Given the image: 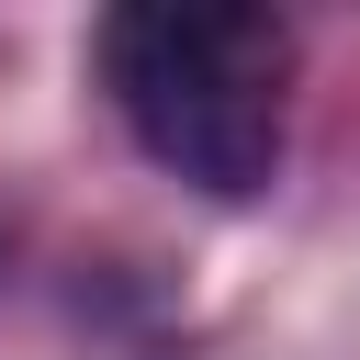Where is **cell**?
I'll return each mask as SVG.
<instances>
[{
	"label": "cell",
	"mask_w": 360,
	"mask_h": 360,
	"mask_svg": "<svg viewBox=\"0 0 360 360\" xmlns=\"http://www.w3.org/2000/svg\"><path fill=\"white\" fill-rule=\"evenodd\" d=\"M101 79L158 169L191 191L248 202L281 169V22L270 11H112L101 22Z\"/></svg>",
	"instance_id": "6da1fadb"
}]
</instances>
